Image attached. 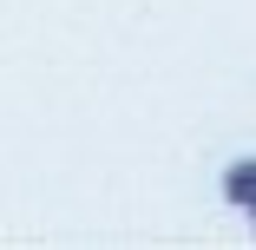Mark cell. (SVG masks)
Wrapping results in <instances>:
<instances>
[{
    "mask_svg": "<svg viewBox=\"0 0 256 250\" xmlns=\"http://www.w3.org/2000/svg\"><path fill=\"white\" fill-rule=\"evenodd\" d=\"M243 211H250V230H256V204H243Z\"/></svg>",
    "mask_w": 256,
    "mask_h": 250,
    "instance_id": "2",
    "label": "cell"
},
{
    "mask_svg": "<svg viewBox=\"0 0 256 250\" xmlns=\"http://www.w3.org/2000/svg\"><path fill=\"white\" fill-rule=\"evenodd\" d=\"M224 197L243 211V204H256V158H230V171H224Z\"/></svg>",
    "mask_w": 256,
    "mask_h": 250,
    "instance_id": "1",
    "label": "cell"
}]
</instances>
